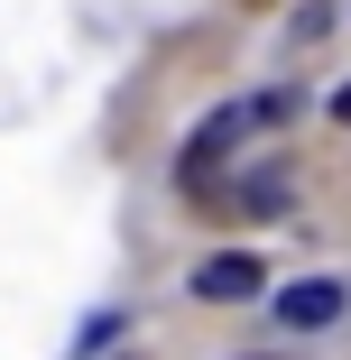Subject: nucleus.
<instances>
[{
  "instance_id": "nucleus-1",
  "label": "nucleus",
  "mask_w": 351,
  "mask_h": 360,
  "mask_svg": "<svg viewBox=\"0 0 351 360\" xmlns=\"http://www.w3.org/2000/svg\"><path fill=\"white\" fill-rule=\"evenodd\" d=\"M342 314V277H296V286H277V323L287 333H324Z\"/></svg>"
},
{
  "instance_id": "nucleus-3",
  "label": "nucleus",
  "mask_w": 351,
  "mask_h": 360,
  "mask_svg": "<svg viewBox=\"0 0 351 360\" xmlns=\"http://www.w3.org/2000/svg\"><path fill=\"white\" fill-rule=\"evenodd\" d=\"M333 120H351V84H342V93H333Z\"/></svg>"
},
{
  "instance_id": "nucleus-2",
  "label": "nucleus",
  "mask_w": 351,
  "mask_h": 360,
  "mask_svg": "<svg viewBox=\"0 0 351 360\" xmlns=\"http://www.w3.org/2000/svg\"><path fill=\"white\" fill-rule=\"evenodd\" d=\"M185 286H194L203 305H241V296H259V259L250 250H222V259H203Z\"/></svg>"
}]
</instances>
